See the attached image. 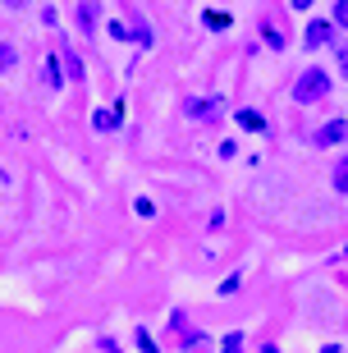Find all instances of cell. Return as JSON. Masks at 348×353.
<instances>
[{"instance_id":"obj_1","label":"cell","mask_w":348,"mask_h":353,"mask_svg":"<svg viewBox=\"0 0 348 353\" xmlns=\"http://www.w3.org/2000/svg\"><path fill=\"white\" fill-rule=\"evenodd\" d=\"M330 74L325 69H303L298 74V83H294V101L298 105H311V101H321V97H330Z\"/></svg>"},{"instance_id":"obj_2","label":"cell","mask_w":348,"mask_h":353,"mask_svg":"<svg viewBox=\"0 0 348 353\" xmlns=\"http://www.w3.org/2000/svg\"><path fill=\"white\" fill-rule=\"evenodd\" d=\"M220 115H225V97H183V119L207 124V119H220Z\"/></svg>"},{"instance_id":"obj_3","label":"cell","mask_w":348,"mask_h":353,"mask_svg":"<svg viewBox=\"0 0 348 353\" xmlns=\"http://www.w3.org/2000/svg\"><path fill=\"white\" fill-rule=\"evenodd\" d=\"M339 28L330 23V19H311L307 32H303V41H307V51H325V46H335Z\"/></svg>"},{"instance_id":"obj_4","label":"cell","mask_w":348,"mask_h":353,"mask_svg":"<svg viewBox=\"0 0 348 353\" xmlns=\"http://www.w3.org/2000/svg\"><path fill=\"white\" fill-rule=\"evenodd\" d=\"M344 138H348L344 119H330V124H321V129L311 133V143H316V147H335V143H344Z\"/></svg>"},{"instance_id":"obj_5","label":"cell","mask_w":348,"mask_h":353,"mask_svg":"<svg viewBox=\"0 0 348 353\" xmlns=\"http://www.w3.org/2000/svg\"><path fill=\"white\" fill-rule=\"evenodd\" d=\"M41 83H46V92H60V88H65V69H60V55H46V65H41Z\"/></svg>"},{"instance_id":"obj_6","label":"cell","mask_w":348,"mask_h":353,"mask_svg":"<svg viewBox=\"0 0 348 353\" xmlns=\"http://www.w3.org/2000/svg\"><path fill=\"white\" fill-rule=\"evenodd\" d=\"M234 124H238L243 133H266V115H261V110H252V105H243V110L234 115Z\"/></svg>"},{"instance_id":"obj_7","label":"cell","mask_w":348,"mask_h":353,"mask_svg":"<svg viewBox=\"0 0 348 353\" xmlns=\"http://www.w3.org/2000/svg\"><path fill=\"white\" fill-rule=\"evenodd\" d=\"M55 55H60V69H65V79H83V60H78V51H74V46H60V51H55Z\"/></svg>"},{"instance_id":"obj_8","label":"cell","mask_w":348,"mask_h":353,"mask_svg":"<svg viewBox=\"0 0 348 353\" xmlns=\"http://www.w3.org/2000/svg\"><path fill=\"white\" fill-rule=\"evenodd\" d=\"M119 124H124V119H119L115 110H105V105H101V110H92V129H96V133H105V129H119Z\"/></svg>"},{"instance_id":"obj_9","label":"cell","mask_w":348,"mask_h":353,"mask_svg":"<svg viewBox=\"0 0 348 353\" xmlns=\"http://www.w3.org/2000/svg\"><path fill=\"white\" fill-rule=\"evenodd\" d=\"M96 10H101L96 0H83V5H78V23H83V32H92V28H96Z\"/></svg>"},{"instance_id":"obj_10","label":"cell","mask_w":348,"mask_h":353,"mask_svg":"<svg viewBox=\"0 0 348 353\" xmlns=\"http://www.w3.org/2000/svg\"><path fill=\"white\" fill-rule=\"evenodd\" d=\"M330 179H335V193H344V197H348V157H339V161H335Z\"/></svg>"},{"instance_id":"obj_11","label":"cell","mask_w":348,"mask_h":353,"mask_svg":"<svg viewBox=\"0 0 348 353\" xmlns=\"http://www.w3.org/2000/svg\"><path fill=\"white\" fill-rule=\"evenodd\" d=\"M202 28H211V32H225V28H229V14H220V10H202Z\"/></svg>"},{"instance_id":"obj_12","label":"cell","mask_w":348,"mask_h":353,"mask_svg":"<svg viewBox=\"0 0 348 353\" xmlns=\"http://www.w3.org/2000/svg\"><path fill=\"white\" fill-rule=\"evenodd\" d=\"M330 23H335L339 32H348V0H335V14H330Z\"/></svg>"},{"instance_id":"obj_13","label":"cell","mask_w":348,"mask_h":353,"mask_svg":"<svg viewBox=\"0 0 348 353\" xmlns=\"http://www.w3.org/2000/svg\"><path fill=\"white\" fill-rule=\"evenodd\" d=\"M110 37H115V41H133V28L119 23V19H110Z\"/></svg>"},{"instance_id":"obj_14","label":"cell","mask_w":348,"mask_h":353,"mask_svg":"<svg viewBox=\"0 0 348 353\" xmlns=\"http://www.w3.org/2000/svg\"><path fill=\"white\" fill-rule=\"evenodd\" d=\"M14 60H19V55H14V46H10V41H0V74H5V69H14Z\"/></svg>"},{"instance_id":"obj_15","label":"cell","mask_w":348,"mask_h":353,"mask_svg":"<svg viewBox=\"0 0 348 353\" xmlns=\"http://www.w3.org/2000/svg\"><path fill=\"white\" fill-rule=\"evenodd\" d=\"M261 37H266V46H271V51H284V37H280V32H275L271 23L261 28Z\"/></svg>"},{"instance_id":"obj_16","label":"cell","mask_w":348,"mask_h":353,"mask_svg":"<svg viewBox=\"0 0 348 353\" xmlns=\"http://www.w3.org/2000/svg\"><path fill=\"white\" fill-rule=\"evenodd\" d=\"M220 353H243V335H238V330H229V335H225V349Z\"/></svg>"},{"instance_id":"obj_17","label":"cell","mask_w":348,"mask_h":353,"mask_svg":"<svg viewBox=\"0 0 348 353\" xmlns=\"http://www.w3.org/2000/svg\"><path fill=\"white\" fill-rule=\"evenodd\" d=\"M133 340H138V349H142V353H161V349H156V340H152V335H147V330H138Z\"/></svg>"},{"instance_id":"obj_18","label":"cell","mask_w":348,"mask_h":353,"mask_svg":"<svg viewBox=\"0 0 348 353\" xmlns=\"http://www.w3.org/2000/svg\"><path fill=\"white\" fill-rule=\"evenodd\" d=\"M238 285H243V275L234 271V275H229V280H225V285H220V294H234V289H238Z\"/></svg>"},{"instance_id":"obj_19","label":"cell","mask_w":348,"mask_h":353,"mask_svg":"<svg viewBox=\"0 0 348 353\" xmlns=\"http://www.w3.org/2000/svg\"><path fill=\"white\" fill-rule=\"evenodd\" d=\"M339 69L348 74V46H339Z\"/></svg>"},{"instance_id":"obj_20","label":"cell","mask_w":348,"mask_h":353,"mask_svg":"<svg viewBox=\"0 0 348 353\" xmlns=\"http://www.w3.org/2000/svg\"><path fill=\"white\" fill-rule=\"evenodd\" d=\"M5 5H10V10H23V5H32V0H5Z\"/></svg>"},{"instance_id":"obj_21","label":"cell","mask_w":348,"mask_h":353,"mask_svg":"<svg viewBox=\"0 0 348 353\" xmlns=\"http://www.w3.org/2000/svg\"><path fill=\"white\" fill-rule=\"evenodd\" d=\"M294 10H311V0H294Z\"/></svg>"}]
</instances>
